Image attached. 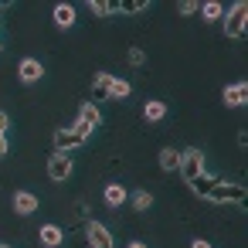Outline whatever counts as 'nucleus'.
<instances>
[{"instance_id": "nucleus-1", "label": "nucleus", "mask_w": 248, "mask_h": 248, "mask_svg": "<svg viewBox=\"0 0 248 248\" xmlns=\"http://www.w3.org/2000/svg\"><path fill=\"white\" fill-rule=\"evenodd\" d=\"M245 24H248V4L238 0V4H231V11L224 17V34L228 38H241L245 34Z\"/></svg>"}, {"instance_id": "nucleus-2", "label": "nucleus", "mask_w": 248, "mask_h": 248, "mask_svg": "<svg viewBox=\"0 0 248 248\" xmlns=\"http://www.w3.org/2000/svg\"><path fill=\"white\" fill-rule=\"evenodd\" d=\"M99 123H102V112H99V106H95V102H85V106L78 109V119H75V126H72V129H75L82 140H89V133H92Z\"/></svg>"}, {"instance_id": "nucleus-3", "label": "nucleus", "mask_w": 248, "mask_h": 248, "mask_svg": "<svg viewBox=\"0 0 248 248\" xmlns=\"http://www.w3.org/2000/svg\"><path fill=\"white\" fill-rule=\"evenodd\" d=\"M207 201H214V204H245V187H241V184H224V180H217L214 190L207 194Z\"/></svg>"}, {"instance_id": "nucleus-4", "label": "nucleus", "mask_w": 248, "mask_h": 248, "mask_svg": "<svg viewBox=\"0 0 248 248\" xmlns=\"http://www.w3.org/2000/svg\"><path fill=\"white\" fill-rule=\"evenodd\" d=\"M177 170H180V173H184V180L190 184L194 177H201V173H204V153H201V150H194V146H190V150H184V153H180Z\"/></svg>"}, {"instance_id": "nucleus-5", "label": "nucleus", "mask_w": 248, "mask_h": 248, "mask_svg": "<svg viewBox=\"0 0 248 248\" xmlns=\"http://www.w3.org/2000/svg\"><path fill=\"white\" fill-rule=\"evenodd\" d=\"M68 173H72V156H68V153H55V156L48 160V177H51L55 184H62V180H68Z\"/></svg>"}, {"instance_id": "nucleus-6", "label": "nucleus", "mask_w": 248, "mask_h": 248, "mask_svg": "<svg viewBox=\"0 0 248 248\" xmlns=\"http://www.w3.org/2000/svg\"><path fill=\"white\" fill-rule=\"evenodd\" d=\"M82 143H85V140H82V136H78V133H75L72 126H68V129H58V133H55V150H58V153H72V150H78Z\"/></svg>"}, {"instance_id": "nucleus-7", "label": "nucleus", "mask_w": 248, "mask_h": 248, "mask_svg": "<svg viewBox=\"0 0 248 248\" xmlns=\"http://www.w3.org/2000/svg\"><path fill=\"white\" fill-rule=\"evenodd\" d=\"M85 234H89V245H92V248H112V234H109V228H106V224L89 221Z\"/></svg>"}, {"instance_id": "nucleus-8", "label": "nucleus", "mask_w": 248, "mask_h": 248, "mask_svg": "<svg viewBox=\"0 0 248 248\" xmlns=\"http://www.w3.org/2000/svg\"><path fill=\"white\" fill-rule=\"evenodd\" d=\"M221 99H224V106H231V109H238V106H245V102H248V85H245V82H234V85H224V92H221Z\"/></svg>"}, {"instance_id": "nucleus-9", "label": "nucleus", "mask_w": 248, "mask_h": 248, "mask_svg": "<svg viewBox=\"0 0 248 248\" xmlns=\"http://www.w3.org/2000/svg\"><path fill=\"white\" fill-rule=\"evenodd\" d=\"M17 75H21V82H24V85H34V82L45 75V68H41V62L28 58V62H21V72H17Z\"/></svg>"}, {"instance_id": "nucleus-10", "label": "nucleus", "mask_w": 248, "mask_h": 248, "mask_svg": "<svg viewBox=\"0 0 248 248\" xmlns=\"http://www.w3.org/2000/svg\"><path fill=\"white\" fill-rule=\"evenodd\" d=\"M109 92H112V75L109 72H99L95 82H92V99L102 102V99H109Z\"/></svg>"}, {"instance_id": "nucleus-11", "label": "nucleus", "mask_w": 248, "mask_h": 248, "mask_svg": "<svg viewBox=\"0 0 248 248\" xmlns=\"http://www.w3.org/2000/svg\"><path fill=\"white\" fill-rule=\"evenodd\" d=\"M14 211H17V214H34V211H38V197L28 194V190H17V194H14Z\"/></svg>"}, {"instance_id": "nucleus-12", "label": "nucleus", "mask_w": 248, "mask_h": 248, "mask_svg": "<svg viewBox=\"0 0 248 248\" xmlns=\"http://www.w3.org/2000/svg\"><path fill=\"white\" fill-rule=\"evenodd\" d=\"M214 184H217V177H211V173H201V177H194V180H190V190H194L197 197H207V194L214 190Z\"/></svg>"}, {"instance_id": "nucleus-13", "label": "nucleus", "mask_w": 248, "mask_h": 248, "mask_svg": "<svg viewBox=\"0 0 248 248\" xmlns=\"http://www.w3.org/2000/svg\"><path fill=\"white\" fill-rule=\"evenodd\" d=\"M55 24L58 28H72L75 24V7L72 4H58L55 7Z\"/></svg>"}, {"instance_id": "nucleus-14", "label": "nucleus", "mask_w": 248, "mask_h": 248, "mask_svg": "<svg viewBox=\"0 0 248 248\" xmlns=\"http://www.w3.org/2000/svg\"><path fill=\"white\" fill-rule=\"evenodd\" d=\"M106 204L109 207H123L126 204V187L123 184H109L106 187Z\"/></svg>"}, {"instance_id": "nucleus-15", "label": "nucleus", "mask_w": 248, "mask_h": 248, "mask_svg": "<svg viewBox=\"0 0 248 248\" xmlns=\"http://www.w3.org/2000/svg\"><path fill=\"white\" fill-rule=\"evenodd\" d=\"M41 245L45 248H58L62 245V228L58 224H45L41 228Z\"/></svg>"}, {"instance_id": "nucleus-16", "label": "nucleus", "mask_w": 248, "mask_h": 248, "mask_svg": "<svg viewBox=\"0 0 248 248\" xmlns=\"http://www.w3.org/2000/svg\"><path fill=\"white\" fill-rule=\"evenodd\" d=\"M177 163H180V153H177L173 146H163V150H160V167H163L167 173H173Z\"/></svg>"}, {"instance_id": "nucleus-17", "label": "nucleus", "mask_w": 248, "mask_h": 248, "mask_svg": "<svg viewBox=\"0 0 248 248\" xmlns=\"http://www.w3.org/2000/svg\"><path fill=\"white\" fill-rule=\"evenodd\" d=\"M201 14H204V21H221L224 17V7L217 4V0H207V4L201 7Z\"/></svg>"}, {"instance_id": "nucleus-18", "label": "nucleus", "mask_w": 248, "mask_h": 248, "mask_svg": "<svg viewBox=\"0 0 248 248\" xmlns=\"http://www.w3.org/2000/svg\"><path fill=\"white\" fill-rule=\"evenodd\" d=\"M143 112H146V119H150V123H160V119L167 116V106H163V102H146V109H143Z\"/></svg>"}, {"instance_id": "nucleus-19", "label": "nucleus", "mask_w": 248, "mask_h": 248, "mask_svg": "<svg viewBox=\"0 0 248 248\" xmlns=\"http://www.w3.org/2000/svg\"><path fill=\"white\" fill-rule=\"evenodd\" d=\"M92 14H99V17H109V14H119L116 11V4H109V0H92Z\"/></svg>"}, {"instance_id": "nucleus-20", "label": "nucleus", "mask_w": 248, "mask_h": 248, "mask_svg": "<svg viewBox=\"0 0 248 248\" xmlns=\"http://www.w3.org/2000/svg\"><path fill=\"white\" fill-rule=\"evenodd\" d=\"M146 4H143V0H119V4H116V11L119 14H140Z\"/></svg>"}, {"instance_id": "nucleus-21", "label": "nucleus", "mask_w": 248, "mask_h": 248, "mask_svg": "<svg viewBox=\"0 0 248 248\" xmlns=\"http://www.w3.org/2000/svg\"><path fill=\"white\" fill-rule=\"evenodd\" d=\"M129 95V82L126 78H112V92H109V99H126Z\"/></svg>"}, {"instance_id": "nucleus-22", "label": "nucleus", "mask_w": 248, "mask_h": 248, "mask_svg": "<svg viewBox=\"0 0 248 248\" xmlns=\"http://www.w3.org/2000/svg\"><path fill=\"white\" fill-rule=\"evenodd\" d=\"M133 207H136V211H146V207H153V194H146V190H136V194H133Z\"/></svg>"}, {"instance_id": "nucleus-23", "label": "nucleus", "mask_w": 248, "mask_h": 248, "mask_svg": "<svg viewBox=\"0 0 248 248\" xmlns=\"http://www.w3.org/2000/svg\"><path fill=\"white\" fill-rule=\"evenodd\" d=\"M143 62H146V55H143L140 48H133V51H129V65H143Z\"/></svg>"}, {"instance_id": "nucleus-24", "label": "nucleus", "mask_w": 248, "mask_h": 248, "mask_svg": "<svg viewBox=\"0 0 248 248\" xmlns=\"http://www.w3.org/2000/svg\"><path fill=\"white\" fill-rule=\"evenodd\" d=\"M177 11H180V14H197V4H194V0H184Z\"/></svg>"}, {"instance_id": "nucleus-25", "label": "nucleus", "mask_w": 248, "mask_h": 248, "mask_svg": "<svg viewBox=\"0 0 248 248\" xmlns=\"http://www.w3.org/2000/svg\"><path fill=\"white\" fill-rule=\"evenodd\" d=\"M7 126H11V116L0 109V136H7Z\"/></svg>"}, {"instance_id": "nucleus-26", "label": "nucleus", "mask_w": 248, "mask_h": 248, "mask_svg": "<svg viewBox=\"0 0 248 248\" xmlns=\"http://www.w3.org/2000/svg\"><path fill=\"white\" fill-rule=\"evenodd\" d=\"M190 248H211V245H207V241H204V238H197V241H194V245H190Z\"/></svg>"}, {"instance_id": "nucleus-27", "label": "nucleus", "mask_w": 248, "mask_h": 248, "mask_svg": "<svg viewBox=\"0 0 248 248\" xmlns=\"http://www.w3.org/2000/svg\"><path fill=\"white\" fill-rule=\"evenodd\" d=\"M7 153V136H0V156Z\"/></svg>"}, {"instance_id": "nucleus-28", "label": "nucleus", "mask_w": 248, "mask_h": 248, "mask_svg": "<svg viewBox=\"0 0 248 248\" xmlns=\"http://www.w3.org/2000/svg\"><path fill=\"white\" fill-rule=\"evenodd\" d=\"M129 248H146V245L143 241H129Z\"/></svg>"}, {"instance_id": "nucleus-29", "label": "nucleus", "mask_w": 248, "mask_h": 248, "mask_svg": "<svg viewBox=\"0 0 248 248\" xmlns=\"http://www.w3.org/2000/svg\"><path fill=\"white\" fill-rule=\"evenodd\" d=\"M0 248H11V245H0Z\"/></svg>"}, {"instance_id": "nucleus-30", "label": "nucleus", "mask_w": 248, "mask_h": 248, "mask_svg": "<svg viewBox=\"0 0 248 248\" xmlns=\"http://www.w3.org/2000/svg\"><path fill=\"white\" fill-rule=\"evenodd\" d=\"M0 51H4V48H0Z\"/></svg>"}]
</instances>
